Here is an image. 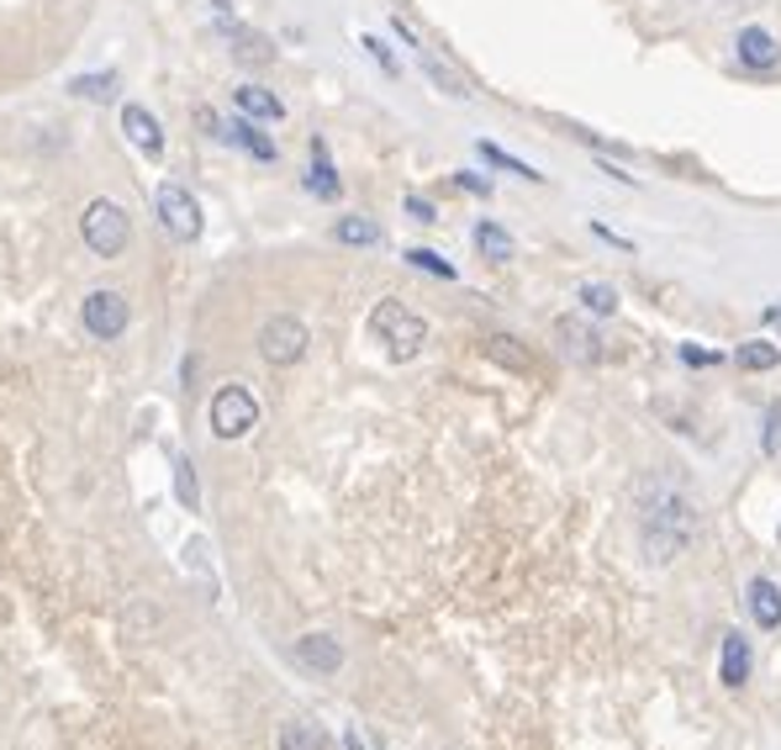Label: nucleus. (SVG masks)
<instances>
[{
  "mask_svg": "<svg viewBox=\"0 0 781 750\" xmlns=\"http://www.w3.org/2000/svg\"><path fill=\"white\" fill-rule=\"evenodd\" d=\"M640 534H644V556L655 566H671L676 556H687V545L697 539V503L687 497V486L655 482L640 486Z\"/></svg>",
  "mask_w": 781,
  "mask_h": 750,
  "instance_id": "f257e3e1",
  "label": "nucleus"
},
{
  "mask_svg": "<svg viewBox=\"0 0 781 750\" xmlns=\"http://www.w3.org/2000/svg\"><path fill=\"white\" fill-rule=\"evenodd\" d=\"M370 334L386 344L391 360H412V355H423L428 323L412 307H402V302H380L376 313H370Z\"/></svg>",
  "mask_w": 781,
  "mask_h": 750,
  "instance_id": "f03ea898",
  "label": "nucleus"
},
{
  "mask_svg": "<svg viewBox=\"0 0 781 750\" xmlns=\"http://www.w3.org/2000/svg\"><path fill=\"white\" fill-rule=\"evenodd\" d=\"M80 233H85V249L101 254V260H117L127 239H133V222L122 212L117 201H106V196H95L91 207H85V218H80Z\"/></svg>",
  "mask_w": 781,
  "mask_h": 750,
  "instance_id": "7ed1b4c3",
  "label": "nucleus"
},
{
  "mask_svg": "<svg viewBox=\"0 0 781 750\" xmlns=\"http://www.w3.org/2000/svg\"><path fill=\"white\" fill-rule=\"evenodd\" d=\"M154 212H159V228H165L169 239H180V243L201 239V201H196L186 186L165 180V186L154 191Z\"/></svg>",
  "mask_w": 781,
  "mask_h": 750,
  "instance_id": "20e7f679",
  "label": "nucleus"
},
{
  "mask_svg": "<svg viewBox=\"0 0 781 750\" xmlns=\"http://www.w3.org/2000/svg\"><path fill=\"white\" fill-rule=\"evenodd\" d=\"M260 429V402H254V391L243 387H222L212 397V434L217 439H243Z\"/></svg>",
  "mask_w": 781,
  "mask_h": 750,
  "instance_id": "39448f33",
  "label": "nucleus"
},
{
  "mask_svg": "<svg viewBox=\"0 0 781 750\" xmlns=\"http://www.w3.org/2000/svg\"><path fill=\"white\" fill-rule=\"evenodd\" d=\"M260 355L270 365H296L302 355H307V323H302V317H291V313L270 317V323H264V334H260Z\"/></svg>",
  "mask_w": 781,
  "mask_h": 750,
  "instance_id": "423d86ee",
  "label": "nucleus"
},
{
  "mask_svg": "<svg viewBox=\"0 0 781 750\" xmlns=\"http://www.w3.org/2000/svg\"><path fill=\"white\" fill-rule=\"evenodd\" d=\"M80 317H85V334L91 339H122L127 334V296L122 291H91Z\"/></svg>",
  "mask_w": 781,
  "mask_h": 750,
  "instance_id": "0eeeda50",
  "label": "nucleus"
},
{
  "mask_svg": "<svg viewBox=\"0 0 781 750\" xmlns=\"http://www.w3.org/2000/svg\"><path fill=\"white\" fill-rule=\"evenodd\" d=\"M122 133H127L148 159H159V154H165V127H159V117H154L148 106H138V101H127V106H122Z\"/></svg>",
  "mask_w": 781,
  "mask_h": 750,
  "instance_id": "6e6552de",
  "label": "nucleus"
},
{
  "mask_svg": "<svg viewBox=\"0 0 781 750\" xmlns=\"http://www.w3.org/2000/svg\"><path fill=\"white\" fill-rule=\"evenodd\" d=\"M555 339H560V355L576 360V365H597V360H602V339H597L581 317H560V323H555Z\"/></svg>",
  "mask_w": 781,
  "mask_h": 750,
  "instance_id": "1a4fd4ad",
  "label": "nucleus"
},
{
  "mask_svg": "<svg viewBox=\"0 0 781 750\" xmlns=\"http://www.w3.org/2000/svg\"><path fill=\"white\" fill-rule=\"evenodd\" d=\"M291 655H296L307 672H317V677H333V672L344 666V645H338L333 634H302Z\"/></svg>",
  "mask_w": 781,
  "mask_h": 750,
  "instance_id": "9d476101",
  "label": "nucleus"
},
{
  "mask_svg": "<svg viewBox=\"0 0 781 750\" xmlns=\"http://www.w3.org/2000/svg\"><path fill=\"white\" fill-rule=\"evenodd\" d=\"M735 49H739V64H745V70H771V64L781 59L777 38H771L766 27H745V32L735 38Z\"/></svg>",
  "mask_w": 781,
  "mask_h": 750,
  "instance_id": "9b49d317",
  "label": "nucleus"
},
{
  "mask_svg": "<svg viewBox=\"0 0 781 750\" xmlns=\"http://www.w3.org/2000/svg\"><path fill=\"white\" fill-rule=\"evenodd\" d=\"M750 613H756V624L760 630H781V587L777 581H766V577H756L750 581Z\"/></svg>",
  "mask_w": 781,
  "mask_h": 750,
  "instance_id": "f8f14e48",
  "label": "nucleus"
},
{
  "mask_svg": "<svg viewBox=\"0 0 781 750\" xmlns=\"http://www.w3.org/2000/svg\"><path fill=\"white\" fill-rule=\"evenodd\" d=\"M724 687H745L750 682V640L745 634H724V666H718Z\"/></svg>",
  "mask_w": 781,
  "mask_h": 750,
  "instance_id": "ddd939ff",
  "label": "nucleus"
},
{
  "mask_svg": "<svg viewBox=\"0 0 781 750\" xmlns=\"http://www.w3.org/2000/svg\"><path fill=\"white\" fill-rule=\"evenodd\" d=\"M307 191H312V196H323V201H338V191H344L338 170L328 165V144H323V138L312 144V175H307Z\"/></svg>",
  "mask_w": 781,
  "mask_h": 750,
  "instance_id": "4468645a",
  "label": "nucleus"
},
{
  "mask_svg": "<svg viewBox=\"0 0 781 750\" xmlns=\"http://www.w3.org/2000/svg\"><path fill=\"white\" fill-rule=\"evenodd\" d=\"M475 249H481V254H486V260H492V265H507V260H513V233H507V228H502V222H492V218H481L475 222Z\"/></svg>",
  "mask_w": 781,
  "mask_h": 750,
  "instance_id": "2eb2a0df",
  "label": "nucleus"
},
{
  "mask_svg": "<svg viewBox=\"0 0 781 750\" xmlns=\"http://www.w3.org/2000/svg\"><path fill=\"white\" fill-rule=\"evenodd\" d=\"M228 38H233L238 64H254V70L275 64V43H270V38H260V32H238V27H228Z\"/></svg>",
  "mask_w": 781,
  "mask_h": 750,
  "instance_id": "dca6fc26",
  "label": "nucleus"
},
{
  "mask_svg": "<svg viewBox=\"0 0 781 750\" xmlns=\"http://www.w3.org/2000/svg\"><path fill=\"white\" fill-rule=\"evenodd\" d=\"M238 112L249 122H281L285 117V106L270 91H260V85H238Z\"/></svg>",
  "mask_w": 781,
  "mask_h": 750,
  "instance_id": "f3484780",
  "label": "nucleus"
},
{
  "mask_svg": "<svg viewBox=\"0 0 781 750\" xmlns=\"http://www.w3.org/2000/svg\"><path fill=\"white\" fill-rule=\"evenodd\" d=\"M418 59H423L428 80H433V85H439L444 96H454V101H465V96H471V85H465V80H460V74H454L450 64H444V59H439V53H433V49H418Z\"/></svg>",
  "mask_w": 781,
  "mask_h": 750,
  "instance_id": "a211bd4d",
  "label": "nucleus"
},
{
  "mask_svg": "<svg viewBox=\"0 0 781 750\" xmlns=\"http://www.w3.org/2000/svg\"><path fill=\"white\" fill-rule=\"evenodd\" d=\"M281 750H328V735L312 719H285L281 725Z\"/></svg>",
  "mask_w": 781,
  "mask_h": 750,
  "instance_id": "6ab92c4d",
  "label": "nucleus"
},
{
  "mask_svg": "<svg viewBox=\"0 0 781 750\" xmlns=\"http://www.w3.org/2000/svg\"><path fill=\"white\" fill-rule=\"evenodd\" d=\"M333 239L349 243V249H370V243H380V222L376 218H338L333 222Z\"/></svg>",
  "mask_w": 781,
  "mask_h": 750,
  "instance_id": "aec40b11",
  "label": "nucleus"
},
{
  "mask_svg": "<svg viewBox=\"0 0 781 750\" xmlns=\"http://www.w3.org/2000/svg\"><path fill=\"white\" fill-rule=\"evenodd\" d=\"M735 365H739V370H777L781 349H777V344H766V339H750V344H739V349H735Z\"/></svg>",
  "mask_w": 781,
  "mask_h": 750,
  "instance_id": "412c9836",
  "label": "nucleus"
},
{
  "mask_svg": "<svg viewBox=\"0 0 781 750\" xmlns=\"http://www.w3.org/2000/svg\"><path fill=\"white\" fill-rule=\"evenodd\" d=\"M70 91H74L80 101H112V96H117V74H112V70H101V74H74Z\"/></svg>",
  "mask_w": 781,
  "mask_h": 750,
  "instance_id": "4be33fe9",
  "label": "nucleus"
},
{
  "mask_svg": "<svg viewBox=\"0 0 781 750\" xmlns=\"http://www.w3.org/2000/svg\"><path fill=\"white\" fill-rule=\"evenodd\" d=\"M222 138H233L238 148H249V154H254V159H264V165L275 159V144H270L264 133H254V122H233V127H222Z\"/></svg>",
  "mask_w": 781,
  "mask_h": 750,
  "instance_id": "5701e85b",
  "label": "nucleus"
},
{
  "mask_svg": "<svg viewBox=\"0 0 781 750\" xmlns=\"http://www.w3.org/2000/svg\"><path fill=\"white\" fill-rule=\"evenodd\" d=\"M581 302H587V313H597V317L618 313V291L608 286V281H587V286H581Z\"/></svg>",
  "mask_w": 781,
  "mask_h": 750,
  "instance_id": "b1692460",
  "label": "nucleus"
},
{
  "mask_svg": "<svg viewBox=\"0 0 781 750\" xmlns=\"http://www.w3.org/2000/svg\"><path fill=\"white\" fill-rule=\"evenodd\" d=\"M513 344H518V339L497 334V339H486V355H492V360H502V365H513V370H523V376H528V370H534V360H528L523 349H513Z\"/></svg>",
  "mask_w": 781,
  "mask_h": 750,
  "instance_id": "393cba45",
  "label": "nucleus"
},
{
  "mask_svg": "<svg viewBox=\"0 0 781 750\" xmlns=\"http://www.w3.org/2000/svg\"><path fill=\"white\" fill-rule=\"evenodd\" d=\"M481 159H486V165H497V170H507V175H523V180H545L534 165H523V159H513V154H502L497 144H481Z\"/></svg>",
  "mask_w": 781,
  "mask_h": 750,
  "instance_id": "a878e982",
  "label": "nucleus"
},
{
  "mask_svg": "<svg viewBox=\"0 0 781 750\" xmlns=\"http://www.w3.org/2000/svg\"><path fill=\"white\" fill-rule=\"evenodd\" d=\"M407 265L428 270V275H439V281H454V265L444 254H433V249H407Z\"/></svg>",
  "mask_w": 781,
  "mask_h": 750,
  "instance_id": "bb28decb",
  "label": "nucleus"
},
{
  "mask_svg": "<svg viewBox=\"0 0 781 750\" xmlns=\"http://www.w3.org/2000/svg\"><path fill=\"white\" fill-rule=\"evenodd\" d=\"M175 492H180V503H186V508H201V492H196V465H190L186 455L175 461Z\"/></svg>",
  "mask_w": 781,
  "mask_h": 750,
  "instance_id": "cd10ccee",
  "label": "nucleus"
},
{
  "mask_svg": "<svg viewBox=\"0 0 781 750\" xmlns=\"http://www.w3.org/2000/svg\"><path fill=\"white\" fill-rule=\"evenodd\" d=\"M365 49H370V59H376V64H380L386 74H402V70H397V59H391V49H386L380 38H365Z\"/></svg>",
  "mask_w": 781,
  "mask_h": 750,
  "instance_id": "c85d7f7f",
  "label": "nucleus"
},
{
  "mask_svg": "<svg viewBox=\"0 0 781 750\" xmlns=\"http://www.w3.org/2000/svg\"><path fill=\"white\" fill-rule=\"evenodd\" d=\"M407 212H412L418 222H439V207H433V201H423V196H407Z\"/></svg>",
  "mask_w": 781,
  "mask_h": 750,
  "instance_id": "c756f323",
  "label": "nucleus"
},
{
  "mask_svg": "<svg viewBox=\"0 0 781 750\" xmlns=\"http://www.w3.org/2000/svg\"><path fill=\"white\" fill-rule=\"evenodd\" d=\"M460 180V191H475V196H492V180H481V175H471V170H460L454 175Z\"/></svg>",
  "mask_w": 781,
  "mask_h": 750,
  "instance_id": "7c9ffc66",
  "label": "nucleus"
},
{
  "mask_svg": "<svg viewBox=\"0 0 781 750\" xmlns=\"http://www.w3.org/2000/svg\"><path fill=\"white\" fill-rule=\"evenodd\" d=\"M777 439H781V402L766 412V450H777Z\"/></svg>",
  "mask_w": 781,
  "mask_h": 750,
  "instance_id": "2f4dec72",
  "label": "nucleus"
},
{
  "mask_svg": "<svg viewBox=\"0 0 781 750\" xmlns=\"http://www.w3.org/2000/svg\"><path fill=\"white\" fill-rule=\"evenodd\" d=\"M682 360H687V365H718V355H713V349H697V344H687V349H682Z\"/></svg>",
  "mask_w": 781,
  "mask_h": 750,
  "instance_id": "473e14b6",
  "label": "nucleus"
},
{
  "mask_svg": "<svg viewBox=\"0 0 781 750\" xmlns=\"http://www.w3.org/2000/svg\"><path fill=\"white\" fill-rule=\"evenodd\" d=\"M196 122H201V133H212V138H222V122H217V112H207V106H196Z\"/></svg>",
  "mask_w": 781,
  "mask_h": 750,
  "instance_id": "72a5a7b5",
  "label": "nucleus"
},
{
  "mask_svg": "<svg viewBox=\"0 0 781 750\" xmlns=\"http://www.w3.org/2000/svg\"><path fill=\"white\" fill-rule=\"evenodd\" d=\"M766 323H771V328H781V307H771V313H766Z\"/></svg>",
  "mask_w": 781,
  "mask_h": 750,
  "instance_id": "f704fd0d",
  "label": "nucleus"
},
{
  "mask_svg": "<svg viewBox=\"0 0 781 750\" xmlns=\"http://www.w3.org/2000/svg\"><path fill=\"white\" fill-rule=\"evenodd\" d=\"M777 539H781V529H777Z\"/></svg>",
  "mask_w": 781,
  "mask_h": 750,
  "instance_id": "c9c22d12",
  "label": "nucleus"
}]
</instances>
